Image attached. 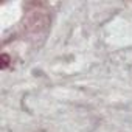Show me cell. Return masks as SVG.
<instances>
[{
    "mask_svg": "<svg viewBox=\"0 0 132 132\" xmlns=\"http://www.w3.org/2000/svg\"><path fill=\"white\" fill-rule=\"evenodd\" d=\"M0 62H2V64H0V69H2V70H5V69L8 67V65H10V56L3 53L2 56H0Z\"/></svg>",
    "mask_w": 132,
    "mask_h": 132,
    "instance_id": "obj_1",
    "label": "cell"
}]
</instances>
